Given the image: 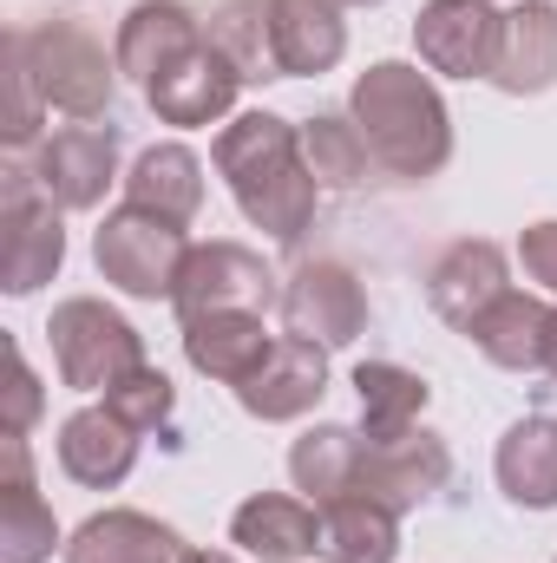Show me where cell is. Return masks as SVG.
Listing matches in <instances>:
<instances>
[{
	"label": "cell",
	"instance_id": "cell-1",
	"mask_svg": "<svg viewBox=\"0 0 557 563\" xmlns=\"http://www.w3.org/2000/svg\"><path fill=\"white\" fill-rule=\"evenodd\" d=\"M217 170L237 197V210L270 236V243H302V230L315 223V170L302 157V132L276 112H243L217 132Z\"/></svg>",
	"mask_w": 557,
	"mask_h": 563
},
{
	"label": "cell",
	"instance_id": "cell-2",
	"mask_svg": "<svg viewBox=\"0 0 557 563\" xmlns=\"http://www.w3.org/2000/svg\"><path fill=\"white\" fill-rule=\"evenodd\" d=\"M348 119L361 125V139L374 151V164L387 177H433L446 157H452V119H446V99L439 86L407 66V59H381L354 79L348 92Z\"/></svg>",
	"mask_w": 557,
	"mask_h": 563
},
{
	"label": "cell",
	"instance_id": "cell-3",
	"mask_svg": "<svg viewBox=\"0 0 557 563\" xmlns=\"http://www.w3.org/2000/svg\"><path fill=\"white\" fill-rule=\"evenodd\" d=\"M20 53H26V66H33V79H40V99H46L53 112L79 119V125L112 112L119 59H106V46H99L79 20L53 13V20H40V26H20Z\"/></svg>",
	"mask_w": 557,
	"mask_h": 563
},
{
	"label": "cell",
	"instance_id": "cell-4",
	"mask_svg": "<svg viewBox=\"0 0 557 563\" xmlns=\"http://www.w3.org/2000/svg\"><path fill=\"white\" fill-rule=\"evenodd\" d=\"M46 341H53V367H59V380H66L73 394H112L125 374L144 367L139 328H132L119 308L92 301V295L59 301L53 321H46Z\"/></svg>",
	"mask_w": 557,
	"mask_h": 563
},
{
	"label": "cell",
	"instance_id": "cell-5",
	"mask_svg": "<svg viewBox=\"0 0 557 563\" xmlns=\"http://www.w3.org/2000/svg\"><path fill=\"white\" fill-rule=\"evenodd\" d=\"M190 236H184V223H164V217H151V210H112L106 223H99V236H92V263H99V276L112 282L119 295H132V301H171L177 295V276H184V263H190Z\"/></svg>",
	"mask_w": 557,
	"mask_h": 563
},
{
	"label": "cell",
	"instance_id": "cell-6",
	"mask_svg": "<svg viewBox=\"0 0 557 563\" xmlns=\"http://www.w3.org/2000/svg\"><path fill=\"white\" fill-rule=\"evenodd\" d=\"M66 263V230H59V203L33 184V170H7V203H0V288L7 295H33L59 276Z\"/></svg>",
	"mask_w": 557,
	"mask_h": 563
},
{
	"label": "cell",
	"instance_id": "cell-7",
	"mask_svg": "<svg viewBox=\"0 0 557 563\" xmlns=\"http://www.w3.org/2000/svg\"><path fill=\"white\" fill-rule=\"evenodd\" d=\"M276 295L282 288L256 250H243V243H197L190 263H184V276H177L171 308H177V321H190V314H230V308L263 314Z\"/></svg>",
	"mask_w": 557,
	"mask_h": 563
},
{
	"label": "cell",
	"instance_id": "cell-8",
	"mask_svg": "<svg viewBox=\"0 0 557 563\" xmlns=\"http://www.w3.org/2000/svg\"><path fill=\"white\" fill-rule=\"evenodd\" d=\"M446 478H452L446 439L426 432V426H407V432H394V439H368V452H361V485H354V492L374 498V505H387V511L401 518V511H419L426 498H439Z\"/></svg>",
	"mask_w": 557,
	"mask_h": 563
},
{
	"label": "cell",
	"instance_id": "cell-9",
	"mask_svg": "<svg viewBox=\"0 0 557 563\" xmlns=\"http://www.w3.org/2000/svg\"><path fill=\"white\" fill-rule=\"evenodd\" d=\"M282 328L315 341V347H348L368 328V288L354 282L348 263H302L282 282Z\"/></svg>",
	"mask_w": 557,
	"mask_h": 563
},
{
	"label": "cell",
	"instance_id": "cell-10",
	"mask_svg": "<svg viewBox=\"0 0 557 563\" xmlns=\"http://www.w3.org/2000/svg\"><path fill=\"white\" fill-rule=\"evenodd\" d=\"M505 13L492 0H426L414 20L419 59L446 79H492Z\"/></svg>",
	"mask_w": 557,
	"mask_h": 563
},
{
	"label": "cell",
	"instance_id": "cell-11",
	"mask_svg": "<svg viewBox=\"0 0 557 563\" xmlns=\"http://www.w3.org/2000/svg\"><path fill=\"white\" fill-rule=\"evenodd\" d=\"M119 177V132L112 125H59L53 139H40L33 151V184L59 203V210H92L106 203Z\"/></svg>",
	"mask_w": 557,
	"mask_h": 563
},
{
	"label": "cell",
	"instance_id": "cell-12",
	"mask_svg": "<svg viewBox=\"0 0 557 563\" xmlns=\"http://www.w3.org/2000/svg\"><path fill=\"white\" fill-rule=\"evenodd\" d=\"M237 92H243V73H237V66L210 46V33H204V40L184 46L164 73H151L144 106H151L164 125H217V119H230Z\"/></svg>",
	"mask_w": 557,
	"mask_h": 563
},
{
	"label": "cell",
	"instance_id": "cell-13",
	"mask_svg": "<svg viewBox=\"0 0 557 563\" xmlns=\"http://www.w3.org/2000/svg\"><path fill=\"white\" fill-rule=\"evenodd\" d=\"M321 394H328V347H315V341H302V334H276L270 361L237 387L243 413L263 420V426L302 420Z\"/></svg>",
	"mask_w": 557,
	"mask_h": 563
},
{
	"label": "cell",
	"instance_id": "cell-14",
	"mask_svg": "<svg viewBox=\"0 0 557 563\" xmlns=\"http://www.w3.org/2000/svg\"><path fill=\"white\" fill-rule=\"evenodd\" d=\"M505 288H512V276H505V250L485 243V236H466V243H452V250L433 263V276H426V301H433V314H439L446 328L472 334L479 314H485Z\"/></svg>",
	"mask_w": 557,
	"mask_h": 563
},
{
	"label": "cell",
	"instance_id": "cell-15",
	"mask_svg": "<svg viewBox=\"0 0 557 563\" xmlns=\"http://www.w3.org/2000/svg\"><path fill=\"white\" fill-rule=\"evenodd\" d=\"M53 544H59V525L33 485L26 439L7 432V445H0V563H46Z\"/></svg>",
	"mask_w": 557,
	"mask_h": 563
},
{
	"label": "cell",
	"instance_id": "cell-16",
	"mask_svg": "<svg viewBox=\"0 0 557 563\" xmlns=\"http://www.w3.org/2000/svg\"><path fill=\"white\" fill-rule=\"evenodd\" d=\"M139 465V432L119 420L112 407H79L73 420H59V472L86 492H112L125 485Z\"/></svg>",
	"mask_w": 557,
	"mask_h": 563
},
{
	"label": "cell",
	"instance_id": "cell-17",
	"mask_svg": "<svg viewBox=\"0 0 557 563\" xmlns=\"http://www.w3.org/2000/svg\"><path fill=\"white\" fill-rule=\"evenodd\" d=\"M276 334L263 328V314H190L184 321V361L204 374V380H223V387H243L263 361H270Z\"/></svg>",
	"mask_w": 557,
	"mask_h": 563
},
{
	"label": "cell",
	"instance_id": "cell-18",
	"mask_svg": "<svg viewBox=\"0 0 557 563\" xmlns=\"http://www.w3.org/2000/svg\"><path fill=\"white\" fill-rule=\"evenodd\" d=\"M492 86L512 92V99H532V92H551L557 86V0H518L505 13Z\"/></svg>",
	"mask_w": 557,
	"mask_h": 563
},
{
	"label": "cell",
	"instance_id": "cell-19",
	"mask_svg": "<svg viewBox=\"0 0 557 563\" xmlns=\"http://www.w3.org/2000/svg\"><path fill=\"white\" fill-rule=\"evenodd\" d=\"M270 33H276L282 79H321L348 53L341 0H270Z\"/></svg>",
	"mask_w": 557,
	"mask_h": 563
},
{
	"label": "cell",
	"instance_id": "cell-20",
	"mask_svg": "<svg viewBox=\"0 0 557 563\" xmlns=\"http://www.w3.org/2000/svg\"><path fill=\"white\" fill-rule=\"evenodd\" d=\"M230 544H243L250 558L263 563H302L321 551V518L308 498H288V492H256L237 505L230 518Z\"/></svg>",
	"mask_w": 557,
	"mask_h": 563
},
{
	"label": "cell",
	"instance_id": "cell-21",
	"mask_svg": "<svg viewBox=\"0 0 557 563\" xmlns=\"http://www.w3.org/2000/svg\"><path fill=\"white\" fill-rule=\"evenodd\" d=\"M551 301H538V295H525V288H505L485 314H479V328L466 334L492 367H505V374H538L545 367V347H551Z\"/></svg>",
	"mask_w": 557,
	"mask_h": 563
},
{
	"label": "cell",
	"instance_id": "cell-22",
	"mask_svg": "<svg viewBox=\"0 0 557 563\" xmlns=\"http://www.w3.org/2000/svg\"><path fill=\"white\" fill-rule=\"evenodd\" d=\"M125 203L164 217V223H197V210H204V164H197V151L190 144L139 151V164L125 170Z\"/></svg>",
	"mask_w": 557,
	"mask_h": 563
},
{
	"label": "cell",
	"instance_id": "cell-23",
	"mask_svg": "<svg viewBox=\"0 0 557 563\" xmlns=\"http://www.w3.org/2000/svg\"><path fill=\"white\" fill-rule=\"evenodd\" d=\"M204 40V26H197V13L184 7V0H139L125 20H119V46H112V59H119V73H132L139 86H151V73H164L184 46H197Z\"/></svg>",
	"mask_w": 557,
	"mask_h": 563
},
{
	"label": "cell",
	"instance_id": "cell-24",
	"mask_svg": "<svg viewBox=\"0 0 557 563\" xmlns=\"http://www.w3.org/2000/svg\"><path fill=\"white\" fill-rule=\"evenodd\" d=\"M492 472H499V492L525 511H557V420L551 413H532L518 420L499 452H492Z\"/></svg>",
	"mask_w": 557,
	"mask_h": 563
},
{
	"label": "cell",
	"instance_id": "cell-25",
	"mask_svg": "<svg viewBox=\"0 0 557 563\" xmlns=\"http://www.w3.org/2000/svg\"><path fill=\"white\" fill-rule=\"evenodd\" d=\"M184 538L144 511H99L66 538V563H177Z\"/></svg>",
	"mask_w": 557,
	"mask_h": 563
},
{
	"label": "cell",
	"instance_id": "cell-26",
	"mask_svg": "<svg viewBox=\"0 0 557 563\" xmlns=\"http://www.w3.org/2000/svg\"><path fill=\"white\" fill-rule=\"evenodd\" d=\"M361 452H368V432H354V426H308V432L288 445V478H295V492H308L315 505L354 498V485H361Z\"/></svg>",
	"mask_w": 557,
	"mask_h": 563
},
{
	"label": "cell",
	"instance_id": "cell-27",
	"mask_svg": "<svg viewBox=\"0 0 557 563\" xmlns=\"http://www.w3.org/2000/svg\"><path fill=\"white\" fill-rule=\"evenodd\" d=\"M321 558L328 563H394L401 558V518L374 498H335L321 505Z\"/></svg>",
	"mask_w": 557,
	"mask_h": 563
},
{
	"label": "cell",
	"instance_id": "cell-28",
	"mask_svg": "<svg viewBox=\"0 0 557 563\" xmlns=\"http://www.w3.org/2000/svg\"><path fill=\"white\" fill-rule=\"evenodd\" d=\"M354 394H361V432L368 439H394V432L419 426L433 387L419 380L414 367H401V361H361L354 367Z\"/></svg>",
	"mask_w": 557,
	"mask_h": 563
},
{
	"label": "cell",
	"instance_id": "cell-29",
	"mask_svg": "<svg viewBox=\"0 0 557 563\" xmlns=\"http://www.w3.org/2000/svg\"><path fill=\"white\" fill-rule=\"evenodd\" d=\"M210 46L243 73V86L282 79L276 66V33H270V0H230L210 13Z\"/></svg>",
	"mask_w": 557,
	"mask_h": 563
},
{
	"label": "cell",
	"instance_id": "cell-30",
	"mask_svg": "<svg viewBox=\"0 0 557 563\" xmlns=\"http://www.w3.org/2000/svg\"><path fill=\"white\" fill-rule=\"evenodd\" d=\"M302 132V157H308V170H315V184L321 190H354L361 177H368V164H374V151L361 139V125L354 119H335V112H315L308 125H295Z\"/></svg>",
	"mask_w": 557,
	"mask_h": 563
},
{
	"label": "cell",
	"instance_id": "cell-31",
	"mask_svg": "<svg viewBox=\"0 0 557 563\" xmlns=\"http://www.w3.org/2000/svg\"><path fill=\"white\" fill-rule=\"evenodd\" d=\"M106 407L132 426V432H151V426L171 420V407H177V387H171L157 367H139V374H125V380L106 394Z\"/></svg>",
	"mask_w": 557,
	"mask_h": 563
},
{
	"label": "cell",
	"instance_id": "cell-32",
	"mask_svg": "<svg viewBox=\"0 0 557 563\" xmlns=\"http://www.w3.org/2000/svg\"><path fill=\"white\" fill-rule=\"evenodd\" d=\"M40 79H33V66H26V53H20V33H7V144L20 151V144H33L40 132Z\"/></svg>",
	"mask_w": 557,
	"mask_h": 563
},
{
	"label": "cell",
	"instance_id": "cell-33",
	"mask_svg": "<svg viewBox=\"0 0 557 563\" xmlns=\"http://www.w3.org/2000/svg\"><path fill=\"white\" fill-rule=\"evenodd\" d=\"M518 263H525V276L538 282L545 295H557V217L551 223H532L518 236Z\"/></svg>",
	"mask_w": 557,
	"mask_h": 563
},
{
	"label": "cell",
	"instance_id": "cell-34",
	"mask_svg": "<svg viewBox=\"0 0 557 563\" xmlns=\"http://www.w3.org/2000/svg\"><path fill=\"white\" fill-rule=\"evenodd\" d=\"M7 367H13V387H7V432L26 439V426L40 413V380H33V367L20 361V347H7Z\"/></svg>",
	"mask_w": 557,
	"mask_h": 563
},
{
	"label": "cell",
	"instance_id": "cell-35",
	"mask_svg": "<svg viewBox=\"0 0 557 563\" xmlns=\"http://www.w3.org/2000/svg\"><path fill=\"white\" fill-rule=\"evenodd\" d=\"M177 563H237V558H230V551H184Z\"/></svg>",
	"mask_w": 557,
	"mask_h": 563
},
{
	"label": "cell",
	"instance_id": "cell-36",
	"mask_svg": "<svg viewBox=\"0 0 557 563\" xmlns=\"http://www.w3.org/2000/svg\"><path fill=\"white\" fill-rule=\"evenodd\" d=\"M545 374L557 380V314H551V347H545Z\"/></svg>",
	"mask_w": 557,
	"mask_h": 563
},
{
	"label": "cell",
	"instance_id": "cell-37",
	"mask_svg": "<svg viewBox=\"0 0 557 563\" xmlns=\"http://www.w3.org/2000/svg\"><path fill=\"white\" fill-rule=\"evenodd\" d=\"M341 7H381V0H341Z\"/></svg>",
	"mask_w": 557,
	"mask_h": 563
}]
</instances>
